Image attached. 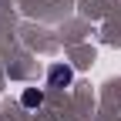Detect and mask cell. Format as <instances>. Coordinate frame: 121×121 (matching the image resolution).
I'll return each mask as SVG.
<instances>
[{
	"label": "cell",
	"instance_id": "7a4b0ae2",
	"mask_svg": "<svg viewBox=\"0 0 121 121\" xmlns=\"http://www.w3.org/2000/svg\"><path fill=\"white\" fill-rule=\"evenodd\" d=\"M20 101H24V108H40V104H44V91H37V87H27L24 94H20Z\"/></svg>",
	"mask_w": 121,
	"mask_h": 121
},
{
	"label": "cell",
	"instance_id": "6da1fadb",
	"mask_svg": "<svg viewBox=\"0 0 121 121\" xmlns=\"http://www.w3.org/2000/svg\"><path fill=\"white\" fill-rule=\"evenodd\" d=\"M71 81H74V71H71L67 64H54V67L47 71V84H51V87H67Z\"/></svg>",
	"mask_w": 121,
	"mask_h": 121
}]
</instances>
